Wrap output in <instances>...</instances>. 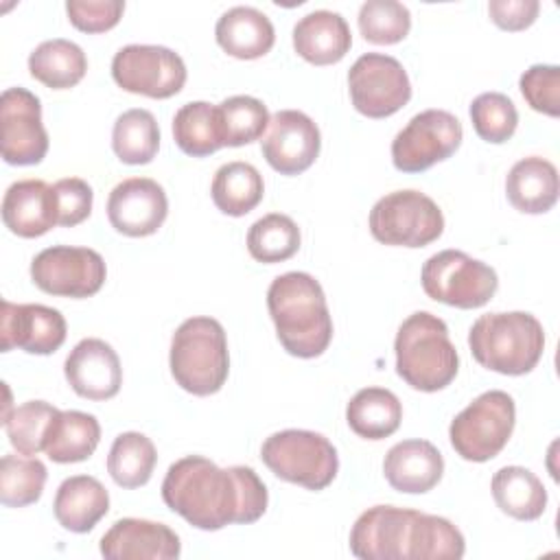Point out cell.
I'll use <instances>...</instances> for the list:
<instances>
[{
	"label": "cell",
	"mask_w": 560,
	"mask_h": 560,
	"mask_svg": "<svg viewBox=\"0 0 560 560\" xmlns=\"http://www.w3.org/2000/svg\"><path fill=\"white\" fill-rule=\"evenodd\" d=\"M162 499L184 521L203 532H217L230 523H256L269 501L267 488L254 468H219L203 455H186L168 466Z\"/></svg>",
	"instance_id": "cell-1"
},
{
	"label": "cell",
	"mask_w": 560,
	"mask_h": 560,
	"mask_svg": "<svg viewBox=\"0 0 560 560\" xmlns=\"http://www.w3.org/2000/svg\"><path fill=\"white\" fill-rule=\"evenodd\" d=\"M350 551L361 560H459L466 542L448 518L374 505L354 521Z\"/></svg>",
	"instance_id": "cell-2"
},
{
	"label": "cell",
	"mask_w": 560,
	"mask_h": 560,
	"mask_svg": "<svg viewBox=\"0 0 560 560\" xmlns=\"http://www.w3.org/2000/svg\"><path fill=\"white\" fill-rule=\"evenodd\" d=\"M267 308L282 348L300 359L324 354L332 339V317L322 284L304 271H287L269 284Z\"/></svg>",
	"instance_id": "cell-3"
},
{
	"label": "cell",
	"mask_w": 560,
	"mask_h": 560,
	"mask_svg": "<svg viewBox=\"0 0 560 560\" xmlns=\"http://www.w3.org/2000/svg\"><path fill=\"white\" fill-rule=\"evenodd\" d=\"M394 350L398 376L418 392L444 389L457 376L459 354L448 326L429 311H418L400 324Z\"/></svg>",
	"instance_id": "cell-4"
},
{
	"label": "cell",
	"mask_w": 560,
	"mask_h": 560,
	"mask_svg": "<svg viewBox=\"0 0 560 560\" xmlns=\"http://www.w3.org/2000/svg\"><path fill=\"white\" fill-rule=\"evenodd\" d=\"M468 346L475 361L486 370L521 376L538 365L545 350V330L525 311L486 313L470 326Z\"/></svg>",
	"instance_id": "cell-5"
},
{
	"label": "cell",
	"mask_w": 560,
	"mask_h": 560,
	"mask_svg": "<svg viewBox=\"0 0 560 560\" xmlns=\"http://www.w3.org/2000/svg\"><path fill=\"white\" fill-rule=\"evenodd\" d=\"M168 365L175 383L188 394H217L230 372L228 339L221 322L206 315L182 322L171 339Z\"/></svg>",
	"instance_id": "cell-6"
},
{
	"label": "cell",
	"mask_w": 560,
	"mask_h": 560,
	"mask_svg": "<svg viewBox=\"0 0 560 560\" xmlns=\"http://www.w3.org/2000/svg\"><path fill=\"white\" fill-rule=\"evenodd\" d=\"M260 459L282 481L306 490H324L339 470V457L332 442L315 431L284 429L271 433L260 446Z\"/></svg>",
	"instance_id": "cell-7"
},
{
	"label": "cell",
	"mask_w": 560,
	"mask_h": 560,
	"mask_svg": "<svg viewBox=\"0 0 560 560\" xmlns=\"http://www.w3.org/2000/svg\"><path fill=\"white\" fill-rule=\"evenodd\" d=\"M514 398L508 392L490 389L479 394L453 418L448 440L462 459L481 464L497 457L505 448L514 431Z\"/></svg>",
	"instance_id": "cell-8"
},
{
	"label": "cell",
	"mask_w": 560,
	"mask_h": 560,
	"mask_svg": "<svg viewBox=\"0 0 560 560\" xmlns=\"http://www.w3.org/2000/svg\"><path fill=\"white\" fill-rule=\"evenodd\" d=\"M370 232L378 243L424 247L444 232L440 206L420 190H394L370 210Z\"/></svg>",
	"instance_id": "cell-9"
},
{
	"label": "cell",
	"mask_w": 560,
	"mask_h": 560,
	"mask_svg": "<svg viewBox=\"0 0 560 560\" xmlns=\"http://www.w3.org/2000/svg\"><path fill=\"white\" fill-rule=\"evenodd\" d=\"M420 280L431 300L455 308H479L499 289L497 271L459 249H444L427 258Z\"/></svg>",
	"instance_id": "cell-10"
},
{
	"label": "cell",
	"mask_w": 560,
	"mask_h": 560,
	"mask_svg": "<svg viewBox=\"0 0 560 560\" xmlns=\"http://www.w3.org/2000/svg\"><path fill=\"white\" fill-rule=\"evenodd\" d=\"M464 138L462 122L446 109L416 114L392 140V162L402 173H422L451 158Z\"/></svg>",
	"instance_id": "cell-11"
},
{
	"label": "cell",
	"mask_w": 560,
	"mask_h": 560,
	"mask_svg": "<svg viewBox=\"0 0 560 560\" xmlns=\"http://www.w3.org/2000/svg\"><path fill=\"white\" fill-rule=\"evenodd\" d=\"M354 109L368 118H387L411 98V83L402 63L383 52L361 55L348 72Z\"/></svg>",
	"instance_id": "cell-12"
},
{
	"label": "cell",
	"mask_w": 560,
	"mask_h": 560,
	"mask_svg": "<svg viewBox=\"0 0 560 560\" xmlns=\"http://www.w3.org/2000/svg\"><path fill=\"white\" fill-rule=\"evenodd\" d=\"M112 77L131 94L171 98L186 83V66L184 59L166 46L129 44L114 55Z\"/></svg>",
	"instance_id": "cell-13"
},
{
	"label": "cell",
	"mask_w": 560,
	"mask_h": 560,
	"mask_svg": "<svg viewBox=\"0 0 560 560\" xmlns=\"http://www.w3.org/2000/svg\"><path fill=\"white\" fill-rule=\"evenodd\" d=\"M107 276L103 256L90 247L52 245L31 262L37 289L59 298H90L101 291Z\"/></svg>",
	"instance_id": "cell-14"
},
{
	"label": "cell",
	"mask_w": 560,
	"mask_h": 560,
	"mask_svg": "<svg viewBox=\"0 0 560 560\" xmlns=\"http://www.w3.org/2000/svg\"><path fill=\"white\" fill-rule=\"evenodd\" d=\"M0 147L7 164H39L48 153V133L42 122V103L26 88H7L0 96Z\"/></svg>",
	"instance_id": "cell-15"
},
{
	"label": "cell",
	"mask_w": 560,
	"mask_h": 560,
	"mask_svg": "<svg viewBox=\"0 0 560 560\" xmlns=\"http://www.w3.org/2000/svg\"><path fill=\"white\" fill-rule=\"evenodd\" d=\"M322 136L311 116L298 109H280L271 116L260 151L280 175H300L319 155Z\"/></svg>",
	"instance_id": "cell-16"
},
{
	"label": "cell",
	"mask_w": 560,
	"mask_h": 560,
	"mask_svg": "<svg viewBox=\"0 0 560 560\" xmlns=\"http://www.w3.org/2000/svg\"><path fill=\"white\" fill-rule=\"evenodd\" d=\"M168 214L164 188L151 177H129L116 184L107 197V219L125 236L155 234Z\"/></svg>",
	"instance_id": "cell-17"
},
{
	"label": "cell",
	"mask_w": 560,
	"mask_h": 560,
	"mask_svg": "<svg viewBox=\"0 0 560 560\" xmlns=\"http://www.w3.org/2000/svg\"><path fill=\"white\" fill-rule=\"evenodd\" d=\"M63 315L44 304H13L2 300L0 348H20L28 354H52L66 341Z\"/></svg>",
	"instance_id": "cell-18"
},
{
	"label": "cell",
	"mask_w": 560,
	"mask_h": 560,
	"mask_svg": "<svg viewBox=\"0 0 560 560\" xmlns=\"http://www.w3.org/2000/svg\"><path fill=\"white\" fill-rule=\"evenodd\" d=\"M63 374L74 394L88 400H109L122 385V368L116 350L96 337L81 339L70 350Z\"/></svg>",
	"instance_id": "cell-19"
},
{
	"label": "cell",
	"mask_w": 560,
	"mask_h": 560,
	"mask_svg": "<svg viewBox=\"0 0 560 560\" xmlns=\"http://www.w3.org/2000/svg\"><path fill=\"white\" fill-rule=\"evenodd\" d=\"M101 553L109 560H173L182 553V542L164 523L120 518L103 534Z\"/></svg>",
	"instance_id": "cell-20"
},
{
	"label": "cell",
	"mask_w": 560,
	"mask_h": 560,
	"mask_svg": "<svg viewBox=\"0 0 560 560\" xmlns=\"http://www.w3.org/2000/svg\"><path fill=\"white\" fill-rule=\"evenodd\" d=\"M2 221L9 232L35 238L59 225L57 195L44 179L13 182L2 197Z\"/></svg>",
	"instance_id": "cell-21"
},
{
	"label": "cell",
	"mask_w": 560,
	"mask_h": 560,
	"mask_svg": "<svg viewBox=\"0 0 560 560\" xmlns=\"http://www.w3.org/2000/svg\"><path fill=\"white\" fill-rule=\"evenodd\" d=\"M383 475L394 490L422 494L440 483L444 459L429 440H402L387 451Z\"/></svg>",
	"instance_id": "cell-22"
},
{
	"label": "cell",
	"mask_w": 560,
	"mask_h": 560,
	"mask_svg": "<svg viewBox=\"0 0 560 560\" xmlns=\"http://www.w3.org/2000/svg\"><path fill=\"white\" fill-rule=\"evenodd\" d=\"M352 46V33L343 15L326 9L306 13L293 26L295 52L315 66H330L346 57Z\"/></svg>",
	"instance_id": "cell-23"
},
{
	"label": "cell",
	"mask_w": 560,
	"mask_h": 560,
	"mask_svg": "<svg viewBox=\"0 0 560 560\" xmlns=\"http://www.w3.org/2000/svg\"><path fill=\"white\" fill-rule=\"evenodd\" d=\"M109 510V492L90 475H74L61 481L55 494L52 512L57 523L74 534H85Z\"/></svg>",
	"instance_id": "cell-24"
},
{
	"label": "cell",
	"mask_w": 560,
	"mask_h": 560,
	"mask_svg": "<svg viewBox=\"0 0 560 560\" xmlns=\"http://www.w3.org/2000/svg\"><path fill=\"white\" fill-rule=\"evenodd\" d=\"M560 182L556 166L538 155L518 160L505 177L508 201L525 214H542L558 201Z\"/></svg>",
	"instance_id": "cell-25"
},
{
	"label": "cell",
	"mask_w": 560,
	"mask_h": 560,
	"mask_svg": "<svg viewBox=\"0 0 560 560\" xmlns=\"http://www.w3.org/2000/svg\"><path fill=\"white\" fill-rule=\"evenodd\" d=\"M217 44L236 59H258L273 48L276 31L271 20L254 7L228 9L214 26Z\"/></svg>",
	"instance_id": "cell-26"
},
{
	"label": "cell",
	"mask_w": 560,
	"mask_h": 560,
	"mask_svg": "<svg viewBox=\"0 0 560 560\" xmlns=\"http://www.w3.org/2000/svg\"><path fill=\"white\" fill-rule=\"evenodd\" d=\"M490 488L499 510L516 521H536L547 508V490L529 468L503 466L492 475Z\"/></svg>",
	"instance_id": "cell-27"
},
{
	"label": "cell",
	"mask_w": 560,
	"mask_h": 560,
	"mask_svg": "<svg viewBox=\"0 0 560 560\" xmlns=\"http://www.w3.org/2000/svg\"><path fill=\"white\" fill-rule=\"evenodd\" d=\"M346 420L359 438L383 440L400 427L402 405L398 396L385 387H363L350 398Z\"/></svg>",
	"instance_id": "cell-28"
},
{
	"label": "cell",
	"mask_w": 560,
	"mask_h": 560,
	"mask_svg": "<svg viewBox=\"0 0 560 560\" xmlns=\"http://www.w3.org/2000/svg\"><path fill=\"white\" fill-rule=\"evenodd\" d=\"M28 72L46 88L68 90L85 77L88 57L83 48L70 39H46L28 55Z\"/></svg>",
	"instance_id": "cell-29"
},
{
	"label": "cell",
	"mask_w": 560,
	"mask_h": 560,
	"mask_svg": "<svg viewBox=\"0 0 560 560\" xmlns=\"http://www.w3.org/2000/svg\"><path fill=\"white\" fill-rule=\"evenodd\" d=\"M101 440V424L85 411H59L46 435L44 453L57 464H77L88 459Z\"/></svg>",
	"instance_id": "cell-30"
},
{
	"label": "cell",
	"mask_w": 560,
	"mask_h": 560,
	"mask_svg": "<svg viewBox=\"0 0 560 560\" xmlns=\"http://www.w3.org/2000/svg\"><path fill=\"white\" fill-rule=\"evenodd\" d=\"M173 138L175 144L192 158H206L225 147L219 105L206 101L182 105L173 116Z\"/></svg>",
	"instance_id": "cell-31"
},
{
	"label": "cell",
	"mask_w": 560,
	"mask_h": 560,
	"mask_svg": "<svg viewBox=\"0 0 560 560\" xmlns=\"http://www.w3.org/2000/svg\"><path fill=\"white\" fill-rule=\"evenodd\" d=\"M210 195L223 214L243 217L262 201V175L249 162H228L217 168Z\"/></svg>",
	"instance_id": "cell-32"
},
{
	"label": "cell",
	"mask_w": 560,
	"mask_h": 560,
	"mask_svg": "<svg viewBox=\"0 0 560 560\" xmlns=\"http://www.w3.org/2000/svg\"><path fill=\"white\" fill-rule=\"evenodd\" d=\"M112 149L125 164H149L160 149V127L149 109L122 112L112 129Z\"/></svg>",
	"instance_id": "cell-33"
},
{
	"label": "cell",
	"mask_w": 560,
	"mask_h": 560,
	"mask_svg": "<svg viewBox=\"0 0 560 560\" xmlns=\"http://www.w3.org/2000/svg\"><path fill=\"white\" fill-rule=\"evenodd\" d=\"M158 453L153 442L138 431L120 433L107 455V472L120 488L144 486L155 468Z\"/></svg>",
	"instance_id": "cell-34"
},
{
	"label": "cell",
	"mask_w": 560,
	"mask_h": 560,
	"mask_svg": "<svg viewBox=\"0 0 560 560\" xmlns=\"http://www.w3.org/2000/svg\"><path fill=\"white\" fill-rule=\"evenodd\" d=\"M300 228L298 223L280 212L265 214L254 221L247 232V249L258 262H282L289 260L300 249Z\"/></svg>",
	"instance_id": "cell-35"
},
{
	"label": "cell",
	"mask_w": 560,
	"mask_h": 560,
	"mask_svg": "<svg viewBox=\"0 0 560 560\" xmlns=\"http://www.w3.org/2000/svg\"><path fill=\"white\" fill-rule=\"evenodd\" d=\"M46 466L37 457L4 455L0 462V501L7 508H24L39 501L46 483Z\"/></svg>",
	"instance_id": "cell-36"
},
{
	"label": "cell",
	"mask_w": 560,
	"mask_h": 560,
	"mask_svg": "<svg viewBox=\"0 0 560 560\" xmlns=\"http://www.w3.org/2000/svg\"><path fill=\"white\" fill-rule=\"evenodd\" d=\"M59 409L46 400H28L15 407L7 420H2L11 446L22 455H37L44 451L46 435Z\"/></svg>",
	"instance_id": "cell-37"
},
{
	"label": "cell",
	"mask_w": 560,
	"mask_h": 560,
	"mask_svg": "<svg viewBox=\"0 0 560 560\" xmlns=\"http://www.w3.org/2000/svg\"><path fill=\"white\" fill-rule=\"evenodd\" d=\"M219 114L225 147H243L262 138V131L271 120L267 105L247 94L225 98L219 105Z\"/></svg>",
	"instance_id": "cell-38"
},
{
	"label": "cell",
	"mask_w": 560,
	"mask_h": 560,
	"mask_svg": "<svg viewBox=\"0 0 560 560\" xmlns=\"http://www.w3.org/2000/svg\"><path fill=\"white\" fill-rule=\"evenodd\" d=\"M411 28V13L396 0H368L359 9V31L363 39L381 46L398 44Z\"/></svg>",
	"instance_id": "cell-39"
},
{
	"label": "cell",
	"mask_w": 560,
	"mask_h": 560,
	"mask_svg": "<svg viewBox=\"0 0 560 560\" xmlns=\"http://www.w3.org/2000/svg\"><path fill=\"white\" fill-rule=\"evenodd\" d=\"M470 120L481 140L501 144L514 136L518 112L510 96L501 92H483L470 103Z\"/></svg>",
	"instance_id": "cell-40"
},
{
	"label": "cell",
	"mask_w": 560,
	"mask_h": 560,
	"mask_svg": "<svg viewBox=\"0 0 560 560\" xmlns=\"http://www.w3.org/2000/svg\"><path fill=\"white\" fill-rule=\"evenodd\" d=\"M521 94L534 112L560 116V68L536 63L521 74Z\"/></svg>",
	"instance_id": "cell-41"
},
{
	"label": "cell",
	"mask_w": 560,
	"mask_h": 560,
	"mask_svg": "<svg viewBox=\"0 0 560 560\" xmlns=\"http://www.w3.org/2000/svg\"><path fill=\"white\" fill-rule=\"evenodd\" d=\"M125 11L122 0H68L66 13L74 28L83 33H105L114 28Z\"/></svg>",
	"instance_id": "cell-42"
},
{
	"label": "cell",
	"mask_w": 560,
	"mask_h": 560,
	"mask_svg": "<svg viewBox=\"0 0 560 560\" xmlns=\"http://www.w3.org/2000/svg\"><path fill=\"white\" fill-rule=\"evenodd\" d=\"M57 195V210H59V225L72 228L85 221L92 212L94 192L92 186L81 177H63L55 186Z\"/></svg>",
	"instance_id": "cell-43"
},
{
	"label": "cell",
	"mask_w": 560,
	"mask_h": 560,
	"mask_svg": "<svg viewBox=\"0 0 560 560\" xmlns=\"http://www.w3.org/2000/svg\"><path fill=\"white\" fill-rule=\"evenodd\" d=\"M538 0H490V20L503 31H525L538 18Z\"/></svg>",
	"instance_id": "cell-44"
}]
</instances>
